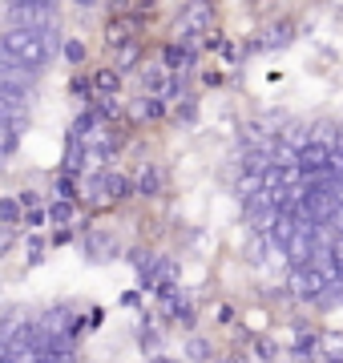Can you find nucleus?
I'll use <instances>...</instances> for the list:
<instances>
[{
  "label": "nucleus",
  "mask_w": 343,
  "mask_h": 363,
  "mask_svg": "<svg viewBox=\"0 0 343 363\" xmlns=\"http://www.w3.org/2000/svg\"><path fill=\"white\" fill-rule=\"evenodd\" d=\"M61 45V28H9L0 33V49L28 69H45Z\"/></svg>",
  "instance_id": "1"
},
{
  "label": "nucleus",
  "mask_w": 343,
  "mask_h": 363,
  "mask_svg": "<svg viewBox=\"0 0 343 363\" xmlns=\"http://www.w3.org/2000/svg\"><path fill=\"white\" fill-rule=\"evenodd\" d=\"M327 283H335V279H327L315 262L291 267V291H295L299 298H307V303H319V298H323V291H327Z\"/></svg>",
  "instance_id": "2"
},
{
  "label": "nucleus",
  "mask_w": 343,
  "mask_h": 363,
  "mask_svg": "<svg viewBox=\"0 0 343 363\" xmlns=\"http://www.w3.org/2000/svg\"><path fill=\"white\" fill-rule=\"evenodd\" d=\"M323 274L343 283V234H331L327 238V255H323Z\"/></svg>",
  "instance_id": "3"
},
{
  "label": "nucleus",
  "mask_w": 343,
  "mask_h": 363,
  "mask_svg": "<svg viewBox=\"0 0 343 363\" xmlns=\"http://www.w3.org/2000/svg\"><path fill=\"white\" fill-rule=\"evenodd\" d=\"M323 351H327V359L343 363V339H339V335H327V339H323Z\"/></svg>",
  "instance_id": "4"
},
{
  "label": "nucleus",
  "mask_w": 343,
  "mask_h": 363,
  "mask_svg": "<svg viewBox=\"0 0 343 363\" xmlns=\"http://www.w3.org/2000/svg\"><path fill=\"white\" fill-rule=\"evenodd\" d=\"M0 218L16 222V218H21V206H16V202H0Z\"/></svg>",
  "instance_id": "5"
},
{
  "label": "nucleus",
  "mask_w": 343,
  "mask_h": 363,
  "mask_svg": "<svg viewBox=\"0 0 343 363\" xmlns=\"http://www.w3.org/2000/svg\"><path fill=\"white\" fill-rule=\"evenodd\" d=\"M206 351H210V347H206L202 339H198V343H190V359H206Z\"/></svg>",
  "instance_id": "6"
},
{
  "label": "nucleus",
  "mask_w": 343,
  "mask_h": 363,
  "mask_svg": "<svg viewBox=\"0 0 343 363\" xmlns=\"http://www.w3.org/2000/svg\"><path fill=\"white\" fill-rule=\"evenodd\" d=\"M327 363H335V359H327Z\"/></svg>",
  "instance_id": "7"
}]
</instances>
